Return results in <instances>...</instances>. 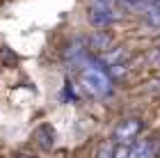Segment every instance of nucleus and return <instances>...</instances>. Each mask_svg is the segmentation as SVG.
<instances>
[{
    "mask_svg": "<svg viewBox=\"0 0 160 158\" xmlns=\"http://www.w3.org/2000/svg\"><path fill=\"white\" fill-rule=\"evenodd\" d=\"M76 64H78L80 83H82V87L89 92L92 96H98V99H101V96H108V94H110L112 80H110V76H108L96 62L87 60L85 55H78Z\"/></svg>",
    "mask_w": 160,
    "mask_h": 158,
    "instance_id": "obj_1",
    "label": "nucleus"
},
{
    "mask_svg": "<svg viewBox=\"0 0 160 158\" xmlns=\"http://www.w3.org/2000/svg\"><path fill=\"white\" fill-rule=\"evenodd\" d=\"M119 0H92L89 3V21L94 25L103 28L110 25L119 16Z\"/></svg>",
    "mask_w": 160,
    "mask_h": 158,
    "instance_id": "obj_2",
    "label": "nucleus"
},
{
    "mask_svg": "<svg viewBox=\"0 0 160 158\" xmlns=\"http://www.w3.org/2000/svg\"><path fill=\"white\" fill-rule=\"evenodd\" d=\"M142 131V121L140 119H123L121 124L114 128V142L117 145H130L133 140H137V135Z\"/></svg>",
    "mask_w": 160,
    "mask_h": 158,
    "instance_id": "obj_3",
    "label": "nucleus"
},
{
    "mask_svg": "<svg viewBox=\"0 0 160 158\" xmlns=\"http://www.w3.org/2000/svg\"><path fill=\"white\" fill-rule=\"evenodd\" d=\"M156 154V147L149 140H135V145H128V156H151Z\"/></svg>",
    "mask_w": 160,
    "mask_h": 158,
    "instance_id": "obj_4",
    "label": "nucleus"
},
{
    "mask_svg": "<svg viewBox=\"0 0 160 158\" xmlns=\"http://www.w3.org/2000/svg\"><path fill=\"white\" fill-rule=\"evenodd\" d=\"M34 138H37V142L43 149H50L53 147V140H55V133H53V128H50L48 124H41L37 128V133H34Z\"/></svg>",
    "mask_w": 160,
    "mask_h": 158,
    "instance_id": "obj_5",
    "label": "nucleus"
},
{
    "mask_svg": "<svg viewBox=\"0 0 160 158\" xmlns=\"http://www.w3.org/2000/svg\"><path fill=\"white\" fill-rule=\"evenodd\" d=\"M144 12H147V16H149L151 23L160 25V0H158V3H151L149 7H144Z\"/></svg>",
    "mask_w": 160,
    "mask_h": 158,
    "instance_id": "obj_6",
    "label": "nucleus"
},
{
    "mask_svg": "<svg viewBox=\"0 0 160 158\" xmlns=\"http://www.w3.org/2000/svg\"><path fill=\"white\" fill-rule=\"evenodd\" d=\"M0 62H2L5 67H14V64H16V55H14L9 48H0Z\"/></svg>",
    "mask_w": 160,
    "mask_h": 158,
    "instance_id": "obj_7",
    "label": "nucleus"
}]
</instances>
